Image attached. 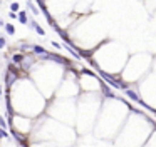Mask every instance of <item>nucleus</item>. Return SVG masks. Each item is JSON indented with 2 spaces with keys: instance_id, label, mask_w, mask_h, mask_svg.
I'll return each instance as SVG.
<instances>
[{
  "instance_id": "nucleus-1",
  "label": "nucleus",
  "mask_w": 156,
  "mask_h": 147,
  "mask_svg": "<svg viewBox=\"0 0 156 147\" xmlns=\"http://www.w3.org/2000/svg\"><path fill=\"white\" fill-rule=\"evenodd\" d=\"M18 72H20V67H17L14 64H10L7 67V70H5V87L7 89H12L20 80V74Z\"/></svg>"
},
{
  "instance_id": "nucleus-2",
  "label": "nucleus",
  "mask_w": 156,
  "mask_h": 147,
  "mask_svg": "<svg viewBox=\"0 0 156 147\" xmlns=\"http://www.w3.org/2000/svg\"><path fill=\"white\" fill-rule=\"evenodd\" d=\"M34 64H35V57H34L32 52H27V54H24V57H22V62L18 67L24 69V70L30 72V69L34 67Z\"/></svg>"
},
{
  "instance_id": "nucleus-3",
  "label": "nucleus",
  "mask_w": 156,
  "mask_h": 147,
  "mask_svg": "<svg viewBox=\"0 0 156 147\" xmlns=\"http://www.w3.org/2000/svg\"><path fill=\"white\" fill-rule=\"evenodd\" d=\"M124 94H126V97H129L133 102H141L143 99H141V94L138 92V90H134V89H124Z\"/></svg>"
},
{
  "instance_id": "nucleus-4",
  "label": "nucleus",
  "mask_w": 156,
  "mask_h": 147,
  "mask_svg": "<svg viewBox=\"0 0 156 147\" xmlns=\"http://www.w3.org/2000/svg\"><path fill=\"white\" fill-rule=\"evenodd\" d=\"M99 92H102V94H104V97H106V99H118V95L113 92V90H111V87H109V85H106V84L102 82V80H101V90H99Z\"/></svg>"
},
{
  "instance_id": "nucleus-5",
  "label": "nucleus",
  "mask_w": 156,
  "mask_h": 147,
  "mask_svg": "<svg viewBox=\"0 0 156 147\" xmlns=\"http://www.w3.org/2000/svg\"><path fill=\"white\" fill-rule=\"evenodd\" d=\"M29 25H30V29H34V30H35V32L39 34L40 37H44V35H45V30H44L42 27H40V25H39V24H37L35 20H34V18H30V22H29Z\"/></svg>"
},
{
  "instance_id": "nucleus-6",
  "label": "nucleus",
  "mask_w": 156,
  "mask_h": 147,
  "mask_svg": "<svg viewBox=\"0 0 156 147\" xmlns=\"http://www.w3.org/2000/svg\"><path fill=\"white\" fill-rule=\"evenodd\" d=\"M17 17H18V22H20V24H24V25H27V24H29V17H27V12H24V10L17 12Z\"/></svg>"
},
{
  "instance_id": "nucleus-7",
  "label": "nucleus",
  "mask_w": 156,
  "mask_h": 147,
  "mask_svg": "<svg viewBox=\"0 0 156 147\" xmlns=\"http://www.w3.org/2000/svg\"><path fill=\"white\" fill-rule=\"evenodd\" d=\"M22 57H24V54H20V52H18V54H17V52H15V54H12V64L18 67V65H20V62H22Z\"/></svg>"
},
{
  "instance_id": "nucleus-8",
  "label": "nucleus",
  "mask_w": 156,
  "mask_h": 147,
  "mask_svg": "<svg viewBox=\"0 0 156 147\" xmlns=\"http://www.w3.org/2000/svg\"><path fill=\"white\" fill-rule=\"evenodd\" d=\"M27 8H29V10L32 12L34 15H40V10L35 7V5H34V2H32V0H27Z\"/></svg>"
},
{
  "instance_id": "nucleus-9",
  "label": "nucleus",
  "mask_w": 156,
  "mask_h": 147,
  "mask_svg": "<svg viewBox=\"0 0 156 147\" xmlns=\"http://www.w3.org/2000/svg\"><path fill=\"white\" fill-rule=\"evenodd\" d=\"M30 50L34 52V54H37V55H42V54H45V49H44V47H40V45H32L30 47Z\"/></svg>"
},
{
  "instance_id": "nucleus-10",
  "label": "nucleus",
  "mask_w": 156,
  "mask_h": 147,
  "mask_svg": "<svg viewBox=\"0 0 156 147\" xmlns=\"http://www.w3.org/2000/svg\"><path fill=\"white\" fill-rule=\"evenodd\" d=\"M4 29H5V32H7V35H10V37L15 35V27L12 25V24H5Z\"/></svg>"
},
{
  "instance_id": "nucleus-11",
  "label": "nucleus",
  "mask_w": 156,
  "mask_h": 147,
  "mask_svg": "<svg viewBox=\"0 0 156 147\" xmlns=\"http://www.w3.org/2000/svg\"><path fill=\"white\" fill-rule=\"evenodd\" d=\"M18 8H20L18 2H12V4H10V12H15V14H17V12H18Z\"/></svg>"
},
{
  "instance_id": "nucleus-12",
  "label": "nucleus",
  "mask_w": 156,
  "mask_h": 147,
  "mask_svg": "<svg viewBox=\"0 0 156 147\" xmlns=\"http://www.w3.org/2000/svg\"><path fill=\"white\" fill-rule=\"evenodd\" d=\"M5 45H7V39L0 34V49H5Z\"/></svg>"
},
{
  "instance_id": "nucleus-13",
  "label": "nucleus",
  "mask_w": 156,
  "mask_h": 147,
  "mask_svg": "<svg viewBox=\"0 0 156 147\" xmlns=\"http://www.w3.org/2000/svg\"><path fill=\"white\" fill-rule=\"evenodd\" d=\"M0 129H7V122H5V119L0 115Z\"/></svg>"
},
{
  "instance_id": "nucleus-14",
  "label": "nucleus",
  "mask_w": 156,
  "mask_h": 147,
  "mask_svg": "<svg viewBox=\"0 0 156 147\" xmlns=\"http://www.w3.org/2000/svg\"><path fill=\"white\" fill-rule=\"evenodd\" d=\"M30 43H20V50H30Z\"/></svg>"
},
{
  "instance_id": "nucleus-15",
  "label": "nucleus",
  "mask_w": 156,
  "mask_h": 147,
  "mask_svg": "<svg viewBox=\"0 0 156 147\" xmlns=\"http://www.w3.org/2000/svg\"><path fill=\"white\" fill-rule=\"evenodd\" d=\"M8 17L14 20V18H17V14H15V12H8Z\"/></svg>"
},
{
  "instance_id": "nucleus-16",
  "label": "nucleus",
  "mask_w": 156,
  "mask_h": 147,
  "mask_svg": "<svg viewBox=\"0 0 156 147\" xmlns=\"http://www.w3.org/2000/svg\"><path fill=\"white\" fill-rule=\"evenodd\" d=\"M0 97H4V87L0 85Z\"/></svg>"
},
{
  "instance_id": "nucleus-17",
  "label": "nucleus",
  "mask_w": 156,
  "mask_h": 147,
  "mask_svg": "<svg viewBox=\"0 0 156 147\" xmlns=\"http://www.w3.org/2000/svg\"><path fill=\"white\" fill-rule=\"evenodd\" d=\"M2 2H4V0H0V4H2Z\"/></svg>"
},
{
  "instance_id": "nucleus-18",
  "label": "nucleus",
  "mask_w": 156,
  "mask_h": 147,
  "mask_svg": "<svg viewBox=\"0 0 156 147\" xmlns=\"http://www.w3.org/2000/svg\"><path fill=\"white\" fill-rule=\"evenodd\" d=\"M17 147H18V145H17Z\"/></svg>"
}]
</instances>
